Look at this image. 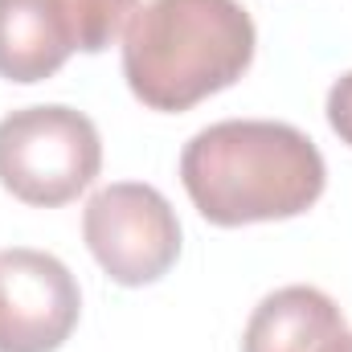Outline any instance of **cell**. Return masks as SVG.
Wrapping results in <instances>:
<instances>
[{"instance_id": "obj_10", "label": "cell", "mask_w": 352, "mask_h": 352, "mask_svg": "<svg viewBox=\"0 0 352 352\" xmlns=\"http://www.w3.org/2000/svg\"><path fill=\"white\" fill-rule=\"evenodd\" d=\"M336 352H352V332L344 336V340H340V349H336Z\"/></svg>"}, {"instance_id": "obj_4", "label": "cell", "mask_w": 352, "mask_h": 352, "mask_svg": "<svg viewBox=\"0 0 352 352\" xmlns=\"http://www.w3.org/2000/svg\"><path fill=\"white\" fill-rule=\"evenodd\" d=\"M82 238L119 287H148L180 258V221L168 197L140 180H119L90 197Z\"/></svg>"}, {"instance_id": "obj_2", "label": "cell", "mask_w": 352, "mask_h": 352, "mask_svg": "<svg viewBox=\"0 0 352 352\" xmlns=\"http://www.w3.org/2000/svg\"><path fill=\"white\" fill-rule=\"evenodd\" d=\"M254 21L238 0H148L123 33V78L148 111H188L254 62Z\"/></svg>"}, {"instance_id": "obj_8", "label": "cell", "mask_w": 352, "mask_h": 352, "mask_svg": "<svg viewBox=\"0 0 352 352\" xmlns=\"http://www.w3.org/2000/svg\"><path fill=\"white\" fill-rule=\"evenodd\" d=\"M66 29H70V45L82 54H102L119 33H127L140 0H58Z\"/></svg>"}, {"instance_id": "obj_9", "label": "cell", "mask_w": 352, "mask_h": 352, "mask_svg": "<svg viewBox=\"0 0 352 352\" xmlns=\"http://www.w3.org/2000/svg\"><path fill=\"white\" fill-rule=\"evenodd\" d=\"M328 123L340 135V144L352 148V70L344 78H336L332 90H328Z\"/></svg>"}, {"instance_id": "obj_7", "label": "cell", "mask_w": 352, "mask_h": 352, "mask_svg": "<svg viewBox=\"0 0 352 352\" xmlns=\"http://www.w3.org/2000/svg\"><path fill=\"white\" fill-rule=\"evenodd\" d=\"M74 54L58 0H0V78L33 87Z\"/></svg>"}, {"instance_id": "obj_6", "label": "cell", "mask_w": 352, "mask_h": 352, "mask_svg": "<svg viewBox=\"0 0 352 352\" xmlns=\"http://www.w3.org/2000/svg\"><path fill=\"white\" fill-rule=\"evenodd\" d=\"M349 336L344 311L320 287H278L254 307L242 352H336Z\"/></svg>"}, {"instance_id": "obj_5", "label": "cell", "mask_w": 352, "mask_h": 352, "mask_svg": "<svg viewBox=\"0 0 352 352\" xmlns=\"http://www.w3.org/2000/svg\"><path fill=\"white\" fill-rule=\"evenodd\" d=\"M78 311L82 295L62 258L29 246L0 254V352H58Z\"/></svg>"}, {"instance_id": "obj_3", "label": "cell", "mask_w": 352, "mask_h": 352, "mask_svg": "<svg viewBox=\"0 0 352 352\" xmlns=\"http://www.w3.org/2000/svg\"><path fill=\"white\" fill-rule=\"evenodd\" d=\"M102 168L98 127L82 111L50 102L0 119V184L25 205L58 209L87 192Z\"/></svg>"}, {"instance_id": "obj_1", "label": "cell", "mask_w": 352, "mask_h": 352, "mask_svg": "<svg viewBox=\"0 0 352 352\" xmlns=\"http://www.w3.org/2000/svg\"><path fill=\"white\" fill-rule=\"evenodd\" d=\"M180 180L205 221L234 230L307 213L328 184V168L320 148L291 123L226 119L184 144Z\"/></svg>"}]
</instances>
